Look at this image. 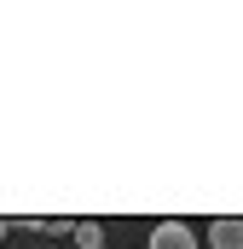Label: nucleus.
I'll return each instance as SVG.
<instances>
[{"mask_svg": "<svg viewBox=\"0 0 243 249\" xmlns=\"http://www.w3.org/2000/svg\"><path fill=\"white\" fill-rule=\"evenodd\" d=\"M75 249H104V226L99 220H75Z\"/></svg>", "mask_w": 243, "mask_h": 249, "instance_id": "7ed1b4c3", "label": "nucleus"}, {"mask_svg": "<svg viewBox=\"0 0 243 249\" xmlns=\"http://www.w3.org/2000/svg\"><path fill=\"white\" fill-rule=\"evenodd\" d=\"M208 249H243V220H238V214L208 226Z\"/></svg>", "mask_w": 243, "mask_h": 249, "instance_id": "f03ea898", "label": "nucleus"}, {"mask_svg": "<svg viewBox=\"0 0 243 249\" xmlns=\"http://www.w3.org/2000/svg\"><path fill=\"white\" fill-rule=\"evenodd\" d=\"M41 232H52V238L69 232V238H75V220H69V214H47V220H41Z\"/></svg>", "mask_w": 243, "mask_h": 249, "instance_id": "20e7f679", "label": "nucleus"}, {"mask_svg": "<svg viewBox=\"0 0 243 249\" xmlns=\"http://www.w3.org/2000/svg\"><path fill=\"white\" fill-rule=\"evenodd\" d=\"M151 249H197V232H191L185 220H162V226L151 232Z\"/></svg>", "mask_w": 243, "mask_h": 249, "instance_id": "f257e3e1", "label": "nucleus"}, {"mask_svg": "<svg viewBox=\"0 0 243 249\" xmlns=\"http://www.w3.org/2000/svg\"><path fill=\"white\" fill-rule=\"evenodd\" d=\"M6 232H12V220H0V244H6Z\"/></svg>", "mask_w": 243, "mask_h": 249, "instance_id": "39448f33", "label": "nucleus"}]
</instances>
